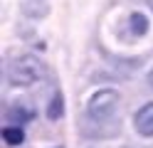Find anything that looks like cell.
Masks as SVG:
<instances>
[{"label": "cell", "mask_w": 153, "mask_h": 148, "mask_svg": "<svg viewBox=\"0 0 153 148\" xmlns=\"http://www.w3.org/2000/svg\"><path fill=\"white\" fill-rule=\"evenodd\" d=\"M148 86L153 89V69H151V72H148Z\"/></svg>", "instance_id": "ba28073f"}, {"label": "cell", "mask_w": 153, "mask_h": 148, "mask_svg": "<svg viewBox=\"0 0 153 148\" xmlns=\"http://www.w3.org/2000/svg\"><path fill=\"white\" fill-rule=\"evenodd\" d=\"M45 74H47V69L35 54H17L7 67L10 86H32L37 82H42Z\"/></svg>", "instance_id": "6da1fadb"}, {"label": "cell", "mask_w": 153, "mask_h": 148, "mask_svg": "<svg viewBox=\"0 0 153 148\" xmlns=\"http://www.w3.org/2000/svg\"><path fill=\"white\" fill-rule=\"evenodd\" d=\"M62 116H64V96H62V91H54L50 104H47V118L50 121H59Z\"/></svg>", "instance_id": "5b68a950"}, {"label": "cell", "mask_w": 153, "mask_h": 148, "mask_svg": "<svg viewBox=\"0 0 153 148\" xmlns=\"http://www.w3.org/2000/svg\"><path fill=\"white\" fill-rule=\"evenodd\" d=\"M30 118H32V111L27 106H22V104H15V106L7 109V121L13 126H25Z\"/></svg>", "instance_id": "277c9868"}, {"label": "cell", "mask_w": 153, "mask_h": 148, "mask_svg": "<svg viewBox=\"0 0 153 148\" xmlns=\"http://www.w3.org/2000/svg\"><path fill=\"white\" fill-rule=\"evenodd\" d=\"M148 3H151V7H153V0H148Z\"/></svg>", "instance_id": "9c48e42d"}, {"label": "cell", "mask_w": 153, "mask_h": 148, "mask_svg": "<svg viewBox=\"0 0 153 148\" xmlns=\"http://www.w3.org/2000/svg\"><path fill=\"white\" fill-rule=\"evenodd\" d=\"M121 104V94L116 89H99L89 96V104H87V114L94 121H109L114 116V111L119 109Z\"/></svg>", "instance_id": "7a4b0ae2"}, {"label": "cell", "mask_w": 153, "mask_h": 148, "mask_svg": "<svg viewBox=\"0 0 153 148\" xmlns=\"http://www.w3.org/2000/svg\"><path fill=\"white\" fill-rule=\"evenodd\" d=\"M133 128L143 138H153V101H146L133 114Z\"/></svg>", "instance_id": "3957f363"}, {"label": "cell", "mask_w": 153, "mask_h": 148, "mask_svg": "<svg viewBox=\"0 0 153 148\" xmlns=\"http://www.w3.org/2000/svg\"><path fill=\"white\" fill-rule=\"evenodd\" d=\"M128 25H131V32L136 37H143L148 32V17L143 13H131L128 15Z\"/></svg>", "instance_id": "52a82bcc"}, {"label": "cell", "mask_w": 153, "mask_h": 148, "mask_svg": "<svg viewBox=\"0 0 153 148\" xmlns=\"http://www.w3.org/2000/svg\"><path fill=\"white\" fill-rule=\"evenodd\" d=\"M54 148H62V146H54Z\"/></svg>", "instance_id": "30bf717a"}, {"label": "cell", "mask_w": 153, "mask_h": 148, "mask_svg": "<svg viewBox=\"0 0 153 148\" xmlns=\"http://www.w3.org/2000/svg\"><path fill=\"white\" fill-rule=\"evenodd\" d=\"M3 141L5 146H10V148H17V146H22L25 141V131H22V126H5L3 128Z\"/></svg>", "instance_id": "8992f818"}]
</instances>
